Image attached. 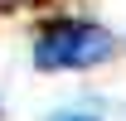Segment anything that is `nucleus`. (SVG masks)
<instances>
[{
	"label": "nucleus",
	"mask_w": 126,
	"mask_h": 121,
	"mask_svg": "<svg viewBox=\"0 0 126 121\" xmlns=\"http://www.w3.org/2000/svg\"><path fill=\"white\" fill-rule=\"evenodd\" d=\"M58 121H97V116H58Z\"/></svg>",
	"instance_id": "nucleus-2"
},
{
	"label": "nucleus",
	"mask_w": 126,
	"mask_h": 121,
	"mask_svg": "<svg viewBox=\"0 0 126 121\" xmlns=\"http://www.w3.org/2000/svg\"><path fill=\"white\" fill-rule=\"evenodd\" d=\"M15 5H19V0H0V10H15Z\"/></svg>",
	"instance_id": "nucleus-3"
},
{
	"label": "nucleus",
	"mask_w": 126,
	"mask_h": 121,
	"mask_svg": "<svg viewBox=\"0 0 126 121\" xmlns=\"http://www.w3.org/2000/svg\"><path fill=\"white\" fill-rule=\"evenodd\" d=\"M111 34L102 24H87V19H53L39 29L34 39V68L44 73H63V68H97V63L111 58Z\"/></svg>",
	"instance_id": "nucleus-1"
}]
</instances>
